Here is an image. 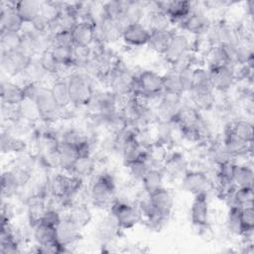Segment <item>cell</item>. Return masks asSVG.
Here are the masks:
<instances>
[{"mask_svg":"<svg viewBox=\"0 0 254 254\" xmlns=\"http://www.w3.org/2000/svg\"><path fill=\"white\" fill-rule=\"evenodd\" d=\"M104 82L113 93L121 96H129L137 88V73L132 71L119 59H116Z\"/></svg>","mask_w":254,"mask_h":254,"instance_id":"obj_1","label":"cell"},{"mask_svg":"<svg viewBox=\"0 0 254 254\" xmlns=\"http://www.w3.org/2000/svg\"><path fill=\"white\" fill-rule=\"evenodd\" d=\"M117 188L114 177L108 172L93 176L88 187L89 200L98 208H108L116 199Z\"/></svg>","mask_w":254,"mask_h":254,"instance_id":"obj_2","label":"cell"},{"mask_svg":"<svg viewBox=\"0 0 254 254\" xmlns=\"http://www.w3.org/2000/svg\"><path fill=\"white\" fill-rule=\"evenodd\" d=\"M67 85L72 106L87 107L95 93L92 79L76 70L67 79Z\"/></svg>","mask_w":254,"mask_h":254,"instance_id":"obj_3","label":"cell"},{"mask_svg":"<svg viewBox=\"0 0 254 254\" xmlns=\"http://www.w3.org/2000/svg\"><path fill=\"white\" fill-rule=\"evenodd\" d=\"M109 213L116 219L121 230L132 229L142 221L136 203L117 197L109 207Z\"/></svg>","mask_w":254,"mask_h":254,"instance_id":"obj_4","label":"cell"},{"mask_svg":"<svg viewBox=\"0 0 254 254\" xmlns=\"http://www.w3.org/2000/svg\"><path fill=\"white\" fill-rule=\"evenodd\" d=\"M41 122L51 125L62 116V110L58 106L49 86L41 84L35 97Z\"/></svg>","mask_w":254,"mask_h":254,"instance_id":"obj_5","label":"cell"},{"mask_svg":"<svg viewBox=\"0 0 254 254\" xmlns=\"http://www.w3.org/2000/svg\"><path fill=\"white\" fill-rule=\"evenodd\" d=\"M163 92V74L150 68L142 69L137 73V88L133 94L143 93L150 97L159 98Z\"/></svg>","mask_w":254,"mask_h":254,"instance_id":"obj_6","label":"cell"},{"mask_svg":"<svg viewBox=\"0 0 254 254\" xmlns=\"http://www.w3.org/2000/svg\"><path fill=\"white\" fill-rule=\"evenodd\" d=\"M183 189L192 195L208 193L213 188V183L208 174L202 170L190 169L181 180Z\"/></svg>","mask_w":254,"mask_h":254,"instance_id":"obj_7","label":"cell"},{"mask_svg":"<svg viewBox=\"0 0 254 254\" xmlns=\"http://www.w3.org/2000/svg\"><path fill=\"white\" fill-rule=\"evenodd\" d=\"M161 166V169L164 172L166 178L175 181H181L187 172L190 169L188 158L183 152L180 151L168 152Z\"/></svg>","mask_w":254,"mask_h":254,"instance_id":"obj_8","label":"cell"},{"mask_svg":"<svg viewBox=\"0 0 254 254\" xmlns=\"http://www.w3.org/2000/svg\"><path fill=\"white\" fill-rule=\"evenodd\" d=\"M190 53V42L187 35L180 32H174L169 47L163 58L171 67L186 58Z\"/></svg>","mask_w":254,"mask_h":254,"instance_id":"obj_9","label":"cell"},{"mask_svg":"<svg viewBox=\"0 0 254 254\" xmlns=\"http://www.w3.org/2000/svg\"><path fill=\"white\" fill-rule=\"evenodd\" d=\"M184 103V96L164 93L154 107L157 122L172 121Z\"/></svg>","mask_w":254,"mask_h":254,"instance_id":"obj_10","label":"cell"},{"mask_svg":"<svg viewBox=\"0 0 254 254\" xmlns=\"http://www.w3.org/2000/svg\"><path fill=\"white\" fill-rule=\"evenodd\" d=\"M124 26L119 20L102 15L96 24V40L107 45L121 40Z\"/></svg>","mask_w":254,"mask_h":254,"instance_id":"obj_11","label":"cell"},{"mask_svg":"<svg viewBox=\"0 0 254 254\" xmlns=\"http://www.w3.org/2000/svg\"><path fill=\"white\" fill-rule=\"evenodd\" d=\"M211 20L208 18L203 9H198L193 4L192 12L180 23L181 28L190 35L196 37H203L207 32Z\"/></svg>","mask_w":254,"mask_h":254,"instance_id":"obj_12","label":"cell"},{"mask_svg":"<svg viewBox=\"0 0 254 254\" xmlns=\"http://www.w3.org/2000/svg\"><path fill=\"white\" fill-rule=\"evenodd\" d=\"M190 216L194 227L202 229L208 226L209 204L207 193H198L193 195L190 208Z\"/></svg>","mask_w":254,"mask_h":254,"instance_id":"obj_13","label":"cell"},{"mask_svg":"<svg viewBox=\"0 0 254 254\" xmlns=\"http://www.w3.org/2000/svg\"><path fill=\"white\" fill-rule=\"evenodd\" d=\"M211 86L214 91L226 92L236 81L233 67L230 64H222L208 68Z\"/></svg>","mask_w":254,"mask_h":254,"instance_id":"obj_14","label":"cell"},{"mask_svg":"<svg viewBox=\"0 0 254 254\" xmlns=\"http://www.w3.org/2000/svg\"><path fill=\"white\" fill-rule=\"evenodd\" d=\"M30 60L31 59H28L19 50L9 53H1V70L10 77L21 75Z\"/></svg>","mask_w":254,"mask_h":254,"instance_id":"obj_15","label":"cell"},{"mask_svg":"<svg viewBox=\"0 0 254 254\" xmlns=\"http://www.w3.org/2000/svg\"><path fill=\"white\" fill-rule=\"evenodd\" d=\"M57 240L66 248L74 246L80 238L81 228L75 224L67 215H64L62 221L56 228Z\"/></svg>","mask_w":254,"mask_h":254,"instance_id":"obj_16","label":"cell"},{"mask_svg":"<svg viewBox=\"0 0 254 254\" xmlns=\"http://www.w3.org/2000/svg\"><path fill=\"white\" fill-rule=\"evenodd\" d=\"M151 32L144 23H135L126 26L122 32L121 40L128 47L139 48L147 46Z\"/></svg>","mask_w":254,"mask_h":254,"instance_id":"obj_17","label":"cell"},{"mask_svg":"<svg viewBox=\"0 0 254 254\" xmlns=\"http://www.w3.org/2000/svg\"><path fill=\"white\" fill-rule=\"evenodd\" d=\"M201 119L202 115L198 109H196L191 103L184 102L173 121H175L181 131H183L197 129Z\"/></svg>","mask_w":254,"mask_h":254,"instance_id":"obj_18","label":"cell"},{"mask_svg":"<svg viewBox=\"0 0 254 254\" xmlns=\"http://www.w3.org/2000/svg\"><path fill=\"white\" fill-rule=\"evenodd\" d=\"M0 31L21 32L24 22L15 9V2H1Z\"/></svg>","mask_w":254,"mask_h":254,"instance_id":"obj_19","label":"cell"},{"mask_svg":"<svg viewBox=\"0 0 254 254\" xmlns=\"http://www.w3.org/2000/svg\"><path fill=\"white\" fill-rule=\"evenodd\" d=\"M222 143L227 152L234 159L239 157H248L252 154V143H247L236 137L230 131L228 126L224 130Z\"/></svg>","mask_w":254,"mask_h":254,"instance_id":"obj_20","label":"cell"},{"mask_svg":"<svg viewBox=\"0 0 254 254\" xmlns=\"http://www.w3.org/2000/svg\"><path fill=\"white\" fill-rule=\"evenodd\" d=\"M148 196L156 211L161 215L169 218L173 211L175 203L174 196L171 190L164 187L156 190L155 192L149 194Z\"/></svg>","mask_w":254,"mask_h":254,"instance_id":"obj_21","label":"cell"},{"mask_svg":"<svg viewBox=\"0 0 254 254\" xmlns=\"http://www.w3.org/2000/svg\"><path fill=\"white\" fill-rule=\"evenodd\" d=\"M95 230L97 239L102 244H107L118 237L121 228L118 225L116 219L110 213H108L107 215L101 218Z\"/></svg>","mask_w":254,"mask_h":254,"instance_id":"obj_22","label":"cell"},{"mask_svg":"<svg viewBox=\"0 0 254 254\" xmlns=\"http://www.w3.org/2000/svg\"><path fill=\"white\" fill-rule=\"evenodd\" d=\"M73 45L90 46L96 39V25L79 21L70 31Z\"/></svg>","mask_w":254,"mask_h":254,"instance_id":"obj_23","label":"cell"},{"mask_svg":"<svg viewBox=\"0 0 254 254\" xmlns=\"http://www.w3.org/2000/svg\"><path fill=\"white\" fill-rule=\"evenodd\" d=\"M214 90L211 87L207 88H192L190 94V103L201 111H208L214 107L215 103V94Z\"/></svg>","mask_w":254,"mask_h":254,"instance_id":"obj_24","label":"cell"},{"mask_svg":"<svg viewBox=\"0 0 254 254\" xmlns=\"http://www.w3.org/2000/svg\"><path fill=\"white\" fill-rule=\"evenodd\" d=\"M0 89L1 103L17 106L25 99L22 84L2 79Z\"/></svg>","mask_w":254,"mask_h":254,"instance_id":"obj_25","label":"cell"},{"mask_svg":"<svg viewBox=\"0 0 254 254\" xmlns=\"http://www.w3.org/2000/svg\"><path fill=\"white\" fill-rule=\"evenodd\" d=\"M147 14V3L140 1H127L124 13L119 21L124 28L130 24L143 23Z\"/></svg>","mask_w":254,"mask_h":254,"instance_id":"obj_26","label":"cell"},{"mask_svg":"<svg viewBox=\"0 0 254 254\" xmlns=\"http://www.w3.org/2000/svg\"><path fill=\"white\" fill-rule=\"evenodd\" d=\"M119 152L121 154V157L125 166H128L129 164L142 159L147 154V150L143 148L135 139L134 133L125 140Z\"/></svg>","mask_w":254,"mask_h":254,"instance_id":"obj_27","label":"cell"},{"mask_svg":"<svg viewBox=\"0 0 254 254\" xmlns=\"http://www.w3.org/2000/svg\"><path fill=\"white\" fill-rule=\"evenodd\" d=\"M193 10V3L183 0L167 1L166 15L173 23L183 22Z\"/></svg>","mask_w":254,"mask_h":254,"instance_id":"obj_28","label":"cell"},{"mask_svg":"<svg viewBox=\"0 0 254 254\" xmlns=\"http://www.w3.org/2000/svg\"><path fill=\"white\" fill-rule=\"evenodd\" d=\"M148 5L152 7L151 2H148ZM145 26L149 29L150 32L155 31H166L171 30L172 22L169 17L162 11L155 8H147V14L145 17Z\"/></svg>","mask_w":254,"mask_h":254,"instance_id":"obj_29","label":"cell"},{"mask_svg":"<svg viewBox=\"0 0 254 254\" xmlns=\"http://www.w3.org/2000/svg\"><path fill=\"white\" fill-rule=\"evenodd\" d=\"M51 89V92L58 104V106L61 108L62 111H65L69 107L72 106L67 80L62 79V78H54L51 85L49 86Z\"/></svg>","mask_w":254,"mask_h":254,"instance_id":"obj_30","label":"cell"},{"mask_svg":"<svg viewBox=\"0 0 254 254\" xmlns=\"http://www.w3.org/2000/svg\"><path fill=\"white\" fill-rule=\"evenodd\" d=\"M27 142L24 138L16 136L11 132L2 129L1 132V152L2 154H16L25 153L27 149Z\"/></svg>","mask_w":254,"mask_h":254,"instance_id":"obj_31","label":"cell"},{"mask_svg":"<svg viewBox=\"0 0 254 254\" xmlns=\"http://www.w3.org/2000/svg\"><path fill=\"white\" fill-rule=\"evenodd\" d=\"M20 76H22L23 80L26 82H36V83L44 84V82L46 81V78L52 75L46 72V70L43 68L39 61V58L35 57L28 62V64L24 67Z\"/></svg>","mask_w":254,"mask_h":254,"instance_id":"obj_32","label":"cell"},{"mask_svg":"<svg viewBox=\"0 0 254 254\" xmlns=\"http://www.w3.org/2000/svg\"><path fill=\"white\" fill-rule=\"evenodd\" d=\"M60 156V171L71 174L72 169L79 157L78 151L75 146L65 142H61L59 148Z\"/></svg>","mask_w":254,"mask_h":254,"instance_id":"obj_33","label":"cell"},{"mask_svg":"<svg viewBox=\"0 0 254 254\" xmlns=\"http://www.w3.org/2000/svg\"><path fill=\"white\" fill-rule=\"evenodd\" d=\"M166 176L162 169H159V167H152L145 177L143 178L141 185L143 188L144 192L149 195L156 190L164 188V182H165Z\"/></svg>","mask_w":254,"mask_h":254,"instance_id":"obj_34","label":"cell"},{"mask_svg":"<svg viewBox=\"0 0 254 254\" xmlns=\"http://www.w3.org/2000/svg\"><path fill=\"white\" fill-rule=\"evenodd\" d=\"M42 2L36 0H21L15 2V9L24 22L31 24L41 13Z\"/></svg>","mask_w":254,"mask_h":254,"instance_id":"obj_35","label":"cell"},{"mask_svg":"<svg viewBox=\"0 0 254 254\" xmlns=\"http://www.w3.org/2000/svg\"><path fill=\"white\" fill-rule=\"evenodd\" d=\"M26 214L30 226L39 222L46 211L47 198L43 195H34L26 202Z\"/></svg>","mask_w":254,"mask_h":254,"instance_id":"obj_36","label":"cell"},{"mask_svg":"<svg viewBox=\"0 0 254 254\" xmlns=\"http://www.w3.org/2000/svg\"><path fill=\"white\" fill-rule=\"evenodd\" d=\"M173 35H174V31L172 29L166 30V31L151 32L147 46L154 53L163 57L169 47V44L171 42Z\"/></svg>","mask_w":254,"mask_h":254,"instance_id":"obj_37","label":"cell"},{"mask_svg":"<svg viewBox=\"0 0 254 254\" xmlns=\"http://www.w3.org/2000/svg\"><path fill=\"white\" fill-rule=\"evenodd\" d=\"M229 206H237L240 208L253 206L254 192L253 187H239L235 188L232 193L226 198Z\"/></svg>","mask_w":254,"mask_h":254,"instance_id":"obj_38","label":"cell"},{"mask_svg":"<svg viewBox=\"0 0 254 254\" xmlns=\"http://www.w3.org/2000/svg\"><path fill=\"white\" fill-rule=\"evenodd\" d=\"M203 58L206 64L205 67L207 68H212L222 64H229L227 54L222 44L208 46V49L205 51Z\"/></svg>","mask_w":254,"mask_h":254,"instance_id":"obj_39","label":"cell"},{"mask_svg":"<svg viewBox=\"0 0 254 254\" xmlns=\"http://www.w3.org/2000/svg\"><path fill=\"white\" fill-rule=\"evenodd\" d=\"M32 237L36 245H45L57 240V230L55 227L49 226L42 222H37L30 226Z\"/></svg>","mask_w":254,"mask_h":254,"instance_id":"obj_40","label":"cell"},{"mask_svg":"<svg viewBox=\"0 0 254 254\" xmlns=\"http://www.w3.org/2000/svg\"><path fill=\"white\" fill-rule=\"evenodd\" d=\"M65 215H67L81 229L86 226L92 218V213L87 203H72Z\"/></svg>","mask_w":254,"mask_h":254,"instance_id":"obj_41","label":"cell"},{"mask_svg":"<svg viewBox=\"0 0 254 254\" xmlns=\"http://www.w3.org/2000/svg\"><path fill=\"white\" fill-rule=\"evenodd\" d=\"M96 169V160L93 155L79 156L73 169L71 175H74L83 181L86 178L92 177Z\"/></svg>","mask_w":254,"mask_h":254,"instance_id":"obj_42","label":"cell"},{"mask_svg":"<svg viewBox=\"0 0 254 254\" xmlns=\"http://www.w3.org/2000/svg\"><path fill=\"white\" fill-rule=\"evenodd\" d=\"M163 90L164 93L184 96V88L180 76V72L170 68L163 74Z\"/></svg>","mask_w":254,"mask_h":254,"instance_id":"obj_43","label":"cell"},{"mask_svg":"<svg viewBox=\"0 0 254 254\" xmlns=\"http://www.w3.org/2000/svg\"><path fill=\"white\" fill-rule=\"evenodd\" d=\"M254 180V171L251 164L246 163H236L234 175H233V184L236 188L239 187H253Z\"/></svg>","mask_w":254,"mask_h":254,"instance_id":"obj_44","label":"cell"},{"mask_svg":"<svg viewBox=\"0 0 254 254\" xmlns=\"http://www.w3.org/2000/svg\"><path fill=\"white\" fill-rule=\"evenodd\" d=\"M21 185L13 175V173L7 169L3 171L1 175V197L2 199H10L16 197V194Z\"/></svg>","mask_w":254,"mask_h":254,"instance_id":"obj_45","label":"cell"},{"mask_svg":"<svg viewBox=\"0 0 254 254\" xmlns=\"http://www.w3.org/2000/svg\"><path fill=\"white\" fill-rule=\"evenodd\" d=\"M230 131L239 139L253 143V124L247 119H236L228 124Z\"/></svg>","mask_w":254,"mask_h":254,"instance_id":"obj_46","label":"cell"},{"mask_svg":"<svg viewBox=\"0 0 254 254\" xmlns=\"http://www.w3.org/2000/svg\"><path fill=\"white\" fill-rule=\"evenodd\" d=\"M126 167L128 169L130 179L135 183L141 184V182H142L143 178L145 177V175L147 174V172L154 166L152 165V163L150 162V160L148 159L147 154H146V156L143 157L142 159L137 160V161L129 164Z\"/></svg>","mask_w":254,"mask_h":254,"instance_id":"obj_47","label":"cell"},{"mask_svg":"<svg viewBox=\"0 0 254 254\" xmlns=\"http://www.w3.org/2000/svg\"><path fill=\"white\" fill-rule=\"evenodd\" d=\"M22 41L21 32L0 31V48L1 53H9L19 49Z\"/></svg>","mask_w":254,"mask_h":254,"instance_id":"obj_48","label":"cell"},{"mask_svg":"<svg viewBox=\"0 0 254 254\" xmlns=\"http://www.w3.org/2000/svg\"><path fill=\"white\" fill-rule=\"evenodd\" d=\"M18 109H19L20 118L25 119L34 124H37L38 122L41 121L39 110L35 100L30 98H25L18 105Z\"/></svg>","mask_w":254,"mask_h":254,"instance_id":"obj_49","label":"cell"},{"mask_svg":"<svg viewBox=\"0 0 254 254\" xmlns=\"http://www.w3.org/2000/svg\"><path fill=\"white\" fill-rule=\"evenodd\" d=\"M39 61L43 66V68L46 70V72L52 76L57 77L62 65L56 59V57L53 54V51L51 49L43 52L38 56Z\"/></svg>","mask_w":254,"mask_h":254,"instance_id":"obj_50","label":"cell"},{"mask_svg":"<svg viewBox=\"0 0 254 254\" xmlns=\"http://www.w3.org/2000/svg\"><path fill=\"white\" fill-rule=\"evenodd\" d=\"M240 207L237 206H229L227 217H226V226L228 231L236 236L242 237L243 231L241 226V220H240Z\"/></svg>","mask_w":254,"mask_h":254,"instance_id":"obj_51","label":"cell"},{"mask_svg":"<svg viewBox=\"0 0 254 254\" xmlns=\"http://www.w3.org/2000/svg\"><path fill=\"white\" fill-rule=\"evenodd\" d=\"M127 1H120V0H111L107 2L101 3L102 14L105 17L119 20L125 10Z\"/></svg>","mask_w":254,"mask_h":254,"instance_id":"obj_52","label":"cell"},{"mask_svg":"<svg viewBox=\"0 0 254 254\" xmlns=\"http://www.w3.org/2000/svg\"><path fill=\"white\" fill-rule=\"evenodd\" d=\"M191 77H192V88H206V87L212 88L210 77H209V70L207 67L203 65L193 66L191 70Z\"/></svg>","mask_w":254,"mask_h":254,"instance_id":"obj_53","label":"cell"},{"mask_svg":"<svg viewBox=\"0 0 254 254\" xmlns=\"http://www.w3.org/2000/svg\"><path fill=\"white\" fill-rule=\"evenodd\" d=\"M73 64L76 69L81 68L92 57V49L90 46L85 45H73L72 46Z\"/></svg>","mask_w":254,"mask_h":254,"instance_id":"obj_54","label":"cell"},{"mask_svg":"<svg viewBox=\"0 0 254 254\" xmlns=\"http://www.w3.org/2000/svg\"><path fill=\"white\" fill-rule=\"evenodd\" d=\"M240 220L242 226V237H251L254 228V209L253 206L243 207L240 210Z\"/></svg>","mask_w":254,"mask_h":254,"instance_id":"obj_55","label":"cell"},{"mask_svg":"<svg viewBox=\"0 0 254 254\" xmlns=\"http://www.w3.org/2000/svg\"><path fill=\"white\" fill-rule=\"evenodd\" d=\"M54 56L58 60L61 65H74L72 46H59L51 48Z\"/></svg>","mask_w":254,"mask_h":254,"instance_id":"obj_56","label":"cell"},{"mask_svg":"<svg viewBox=\"0 0 254 254\" xmlns=\"http://www.w3.org/2000/svg\"><path fill=\"white\" fill-rule=\"evenodd\" d=\"M63 217H64V215L59 210L53 209L51 207H47L46 211L44 212V214L39 222H42L44 224H47L49 226L57 228V226L62 221Z\"/></svg>","mask_w":254,"mask_h":254,"instance_id":"obj_57","label":"cell"},{"mask_svg":"<svg viewBox=\"0 0 254 254\" xmlns=\"http://www.w3.org/2000/svg\"><path fill=\"white\" fill-rule=\"evenodd\" d=\"M59 46H73L70 32H58L52 35V47Z\"/></svg>","mask_w":254,"mask_h":254,"instance_id":"obj_58","label":"cell"}]
</instances>
